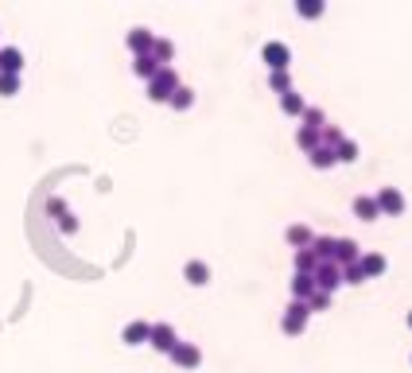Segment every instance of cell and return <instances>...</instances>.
I'll use <instances>...</instances> for the list:
<instances>
[{
  "label": "cell",
  "instance_id": "1",
  "mask_svg": "<svg viewBox=\"0 0 412 373\" xmlns=\"http://www.w3.org/2000/svg\"><path fill=\"white\" fill-rule=\"evenodd\" d=\"M175 86H179V74H175V66H159L156 78L148 82V97H152V101H168V97L175 94Z\"/></svg>",
  "mask_w": 412,
  "mask_h": 373
},
{
  "label": "cell",
  "instance_id": "2",
  "mask_svg": "<svg viewBox=\"0 0 412 373\" xmlns=\"http://www.w3.org/2000/svg\"><path fill=\"white\" fill-rule=\"evenodd\" d=\"M311 280H316V292H327V296H335V292L342 288V268L335 265V261H323V265L311 272Z\"/></svg>",
  "mask_w": 412,
  "mask_h": 373
},
{
  "label": "cell",
  "instance_id": "3",
  "mask_svg": "<svg viewBox=\"0 0 412 373\" xmlns=\"http://www.w3.org/2000/svg\"><path fill=\"white\" fill-rule=\"evenodd\" d=\"M307 315H311V307L303 300H292L288 307H284V319H280V331L284 335H300L303 326H307Z\"/></svg>",
  "mask_w": 412,
  "mask_h": 373
},
{
  "label": "cell",
  "instance_id": "4",
  "mask_svg": "<svg viewBox=\"0 0 412 373\" xmlns=\"http://www.w3.org/2000/svg\"><path fill=\"white\" fill-rule=\"evenodd\" d=\"M261 59L268 62V74H272V70H288L292 51H288V43H280V39H272V43H265V51H261Z\"/></svg>",
  "mask_w": 412,
  "mask_h": 373
},
{
  "label": "cell",
  "instance_id": "5",
  "mask_svg": "<svg viewBox=\"0 0 412 373\" xmlns=\"http://www.w3.org/2000/svg\"><path fill=\"white\" fill-rule=\"evenodd\" d=\"M171 361H175V365H183V370H194V365H198V361H203V350L194 346V342H175V346H171V354H168Z\"/></svg>",
  "mask_w": 412,
  "mask_h": 373
},
{
  "label": "cell",
  "instance_id": "6",
  "mask_svg": "<svg viewBox=\"0 0 412 373\" xmlns=\"http://www.w3.org/2000/svg\"><path fill=\"white\" fill-rule=\"evenodd\" d=\"M148 342H152L159 354H171V346L179 342V335H175V326H171V323H152V335H148Z\"/></svg>",
  "mask_w": 412,
  "mask_h": 373
},
{
  "label": "cell",
  "instance_id": "7",
  "mask_svg": "<svg viewBox=\"0 0 412 373\" xmlns=\"http://www.w3.org/2000/svg\"><path fill=\"white\" fill-rule=\"evenodd\" d=\"M374 203H377L381 214H400V210H404V194H400L397 187H381V191L374 194Z\"/></svg>",
  "mask_w": 412,
  "mask_h": 373
},
{
  "label": "cell",
  "instance_id": "8",
  "mask_svg": "<svg viewBox=\"0 0 412 373\" xmlns=\"http://www.w3.org/2000/svg\"><path fill=\"white\" fill-rule=\"evenodd\" d=\"M362 257V249H358V241L354 237H335V265H350V261H358Z\"/></svg>",
  "mask_w": 412,
  "mask_h": 373
},
{
  "label": "cell",
  "instance_id": "9",
  "mask_svg": "<svg viewBox=\"0 0 412 373\" xmlns=\"http://www.w3.org/2000/svg\"><path fill=\"white\" fill-rule=\"evenodd\" d=\"M148 335H152V323H144V319H133V323L121 331V342H129V346H144Z\"/></svg>",
  "mask_w": 412,
  "mask_h": 373
},
{
  "label": "cell",
  "instance_id": "10",
  "mask_svg": "<svg viewBox=\"0 0 412 373\" xmlns=\"http://www.w3.org/2000/svg\"><path fill=\"white\" fill-rule=\"evenodd\" d=\"M152 43H156V36H152L148 27H133V31H129V51H133V59L136 55H152Z\"/></svg>",
  "mask_w": 412,
  "mask_h": 373
},
{
  "label": "cell",
  "instance_id": "11",
  "mask_svg": "<svg viewBox=\"0 0 412 373\" xmlns=\"http://www.w3.org/2000/svg\"><path fill=\"white\" fill-rule=\"evenodd\" d=\"M20 70H24V51L0 47V74H20Z\"/></svg>",
  "mask_w": 412,
  "mask_h": 373
},
{
  "label": "cell",
  "instance_id": "12",
  "mask_svg": "<svg viewBox=\"0 0 412 373\" xmlns=\"http://www.w3.org/2000/svg\"><path fill=\"white\" fill-rule=\"evenodd\" d=\"M307 249L316 253V261H319V265H323V261H335V237H331V233H316Z\"/></svg>",
  "mask_w": 412,
  "mask_h": 373
},
{
  "label": "cell",
  "instance_id": "13",
  "mask_svg": "<svg viewBox=\"0 0 412 373\" xmlns=\"http://www.w3.org/2000/svg\"><path fill=\"white\" fill-rule=\"evenodd\" d=\"M358 268H362L365 280L381 276V272H385V253H362V257H358Z\"/></svg>",
  "mask_w": 412,
  "mask_h": 373
},
{
  "label": "cell",
  "instance_id": "14",
  "mask_svg": "<svg viewBox=\"0 0 412 373\" xmlns=\"http://www.w3.org/2000/svg\"><path fill=\"white\" fill-rule=\"evenodd\" d=\"M284 237H288V245H296V249H307L316 233H311V226H303V222H292V226L284 229Z\"/></svg>",
  "mask_w": 412,
  "mask_h": 373
},
{
  "label": "cell",
  "instance_id": "15",
  "mask_svg": "<svg viewBox=\"0 0 412 373\" xmlns=\"http://www.w3.org/2000/svg\"><path fill=\"white\" fill-rule=\"evenodd\" d=\"M183 276H187V284L203 288L206 280H210V265H206V261H187V265H183Z\"/></svg>",
  "mask_w": 412,
  "mask_h": 373
},
{
  "label": "cell",
  "instance_id": "16",
  "mask_svg": "<svg viewBox=\"0 0 412 373\" xmlns=\"http://www.w3.org/2000/svg\"><path fill=\"white\" fill-rule=\"evenodd\" d=\"M311 296H316V280L307 276V272H296V276H292V300H311Z\"/></svg>",
  "mask_w": 412,
  "mask_h": 373
},
{
  "label": "cell",
  "instance_id": "17",
  "mask_svg": "<svg viewBox=\"0 0 412 373\" xmlns=\"http://www.w3.org/2000/svg\"><path fill=\"white\" fill-rule=\"evenodd\" d=\"M354 214L362 218V222L381 218V210H377V203H374V194H358V198H354Z\"/></svg>",
  "mask_w": 412,
  "mask_h": 373
},
{
  "label": "cell",
  "instance_id": "18",
  "mask_svg": "<svg viewBox=\"0 0 412 373\" xmlns=\"http://www.w3.org/2000/svg\"><path fill=\"white\" fill-rule=\"evenodd\" d=\"M156 70H159V62L152 59V55H136V59H133V74H136V78L152 82V78H156Z\"/></svg>",
  "mask_w": 412,
  "mask_h": 373
},
{
  "label": "cell",
  "instance_id": "19",
  "mask_svg": "<svg viewBox=\"0 0 412 373\" xmlns=\"http://www.w3.org/2000/svg\"><path fill=\"white\" fill-rule=\"evenodd\" d=\"M280 109H284L288 117H300L303 109H307V101H303L300 90H288V94H280Z\"/></svg>",
  "mask_w": 412,
  "mask_h": 373
},
{
  "label": "cell",
  "instance_id": "20",
  "mask_svg": "<svg viewBox=\"0 0 412 373\" xmlns=\"http://www.w3.org/2000/svg\"><path fill=\"white\" fill-rule=\"evenodd\" d=\"M152 59H156L159 66H171V59H175V43H171V39H156V43H152Z\"/></svg>",
  "mask_w": 412,
  "mask_h": 373
},
{
  "label": "cell",
  "instance_id": "21",
  "mask_svg": "<svg viewBox=\"0 0 412 373\" xmlns=\"http://www.w3.org/2000/svg\"><path fill=\"white\" fill-rule=\"evenodd\" d=\"M168 105H171V109H191V105H194V90L179 82V86H175V94L168 97Z\"/></svg>",
  "mask_w": 412,
  "mask_h": 373
},
{
  "label": "cell",
  "instance_id": "22",
  "mask_svg": "<svg viewBox=\"0 0 412 373\" xmlns=\"http://www.w3.org/2000/svg\"><path fill=\"white\" fill-rule=\"evenodd\" d=\"M300 117H303V125H300V129H316V133H323V125H327L323 109H316V105H307V109L300 113Z\"/></svg>",
  "mask_w": 412,
  "mask_h": 373
},
{
  "label": "cell",
  "instance_id": "23",
  "mask_svg": "<svg viewBox=\"0 0 412 373\" xmlns=\"http://www.w3.org/2000/svg\"><path fill=\"white\" fill-rule=\"evenodd\" d=\"M307 159H311V168H335L339 159H335V148H323L319 144L316 152H307Z\"/></svg>",
  "mask_w": 412,
  "mask_h": 373
},
{
  "label": "cell",
  "instance_id": "24",
  "mask_svg": "<svg viewBox=\"0 0 412 373\" xmlns=\"http://www.w3.org/2000/svg\"><path fill=\"white\" fill-rule=\"evenodd\" d=\"M316 268H319V261H316L311 249H296V272H307V276H311Z\"/></svg>",
  "mask_w": 412,
  "mask_h": 373
},
{
  "label": "cell",
  "instance_id": "25",
  "mask_svg": "<svg viewBox=\"0 0 412 373\" xmlns=\"http://www.w3.org/2000/svg\"><path fill=\"white\" fill-rule=\"evenodd\" d=\"M335 159H339V164H354V159H358V144H354L350 136H346V140L335 148Z\"/></svg>",
  "mask_w": 412,
  "mask_h": 373
},
{
  "label": "cell",
  "instance_id": "26",
  "mask_svg": "<svg viewBox=\"0 0 412 373\" xmlns=\"http://www.w3.org/2000/svg\"><path fill=\"white\" fill-rule=\"evenodd\" d=\"M296 144H300L303 152H316V148H319V133H316V129H300V133H296Z\"/></svg>",
  "mask_w": 412,
  "mask_h": 373
},
{
  "label": "cell",
  "instance_id": "27",
  "mask_svg": "<svg viewBox=\"0 0 412 373\" xmlns=\"http://www.w3.org/2000/svg\"><path fill=\"white\" fill-rule=\"evenodd\" d=\"M296 12L316 20V16H323V0H296Z\"/></svg>",
  "mask_w": 412,
  "mask_h": 373
},
{
  "label": "cell",
  "instance_id": "28",
  "mask_svg": "<svg viewBox=\"0 0 412 373\" xmlns=\"http://www.w3.org/2000/svg\"><path fill=\"white\" fill-rule=\"evenodd\" d=\"M268 86H272L276 94H288V90H292V78H288V70H272V74H268Z\"/></svg>",
  "mask_w": 412,
  "mask_h": 373
},
{
  "label": "cell",
  "instance_id": "29",
  "mask_svg": "<svg viewBox=\"0 0 412 373\" xmlns=\"http://www.w3.org/2000/svg\"><path fill=\"white\" fill-rule=\"evenodd\" d=\"M20 94V74H0V97Z\"/></svg>",
  "mask_w": 412,
  "mask_h": 373
},
{
  "label": "cell",
  "instance_id": "30",
  "mask_svg": "<svg viewBox=\"0 0 412 373\" xmlns=\"http://www.w3.org/2000/svg\"><path fill=\"white\" fill-rule=\"evenodd\" d=\"M362 268H358V261H350V265H342V284H362Z\"/></svg>",
  "mask_w": 412,
  "mask_h": 373
},
{
  "label": "cell",
  "instance_id": "31",
  "mask_svg": "<svg viewBox=\"0 0 412 373\" xmlns=\"http://www.w3.org/2000/svg\"><path fill=\"white\" fill-rule=\"evenodd\" d=\"M331 300H335V296H327V292H316V296L307 300V307H311V311H327Z\"/></svg>",
  "mask_w": 412,
  "mask_h": 373
},
{
  "label": "cell",
  "instance_id": "32",
  "mask_svg": "<svg viewBox=\"0 0 412 373\" xmlns=\"http://www.w3.org/2000/svg\"><path fill=\"white\" fill-rule=\"evenodd\" d=\"M59 229H62V233H78V218H74L70 210H66V214L59 218Z\"/></svg>",
  "mask_w": 412,
  "mask_h": 373
},
{
  "label": "cell",
  "instance_id": "33",
  "mask_svg": "<svg viewBox=\"0 0 412 373\" xmlns=\"http://www.w3.org/2000/svg\"><path fill=\"white\" fill-rule=\"evenodd\" d=\"M47 214L62 218V214H66V203H62V198H47Z\"/></svg>",
  "mask_w": 412,
  "mask_h": 373
},
{
  "label": "cell",
  "instance_id": "34",
  "mask_svg": "<svg viewBox=\"0 0 412 373\" xmlns=\"http://www.w3.org/2000/svg\"><path fill=\"white\" fill-rule=\"evenodd\" d=\"M409 326H412V311H409Z\"/></svg>",
  "mask_w": 412,
  "mask_h": 373
}]
</instances>
